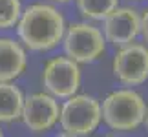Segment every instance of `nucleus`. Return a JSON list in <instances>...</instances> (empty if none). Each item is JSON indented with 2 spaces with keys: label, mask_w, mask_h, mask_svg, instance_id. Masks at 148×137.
Here are the masks:
<instances>
[{
  "label": "nucleus",
  "mask_w": 148,
  "mask_h": 137,
  "mask_svg": "<svg viewBox=\"0 0 148 137\" xmlns=\"http://www.w3.org/2000/svg\"><path fill=\"white\" fill-rule=\"evenodd\" d=\"M119 5V0H77V8L84 18L102 20Z\"/></svg>",
  "instance_id": "11"
},
{
  "label": "nucleus",
  "mask_w": 148,
  "mask_h": 137,
  "mask_svg": "<svg viewBox=\"0 0 148 137\" xmlns=\"http://www.w3.org/2000/svg\"><path fill=\"white\" fill-rule=\"evenodd\" d=\"M102 121L101 102L92 95H71L60 106V135L84 137L93 134Z\"/></svg>",
  "instance_id": "3"
},
{
  "label": "nucleus",
  "mask_w": 148,
  "mask_h": 137,
  "mask_svg": "<svg viewBox=\"0 0 148 137\" xmlns=\"http://www.w3.org/2000/svg\"><path fill=\"white\" fill-rule=\"evenodd\" d=\"M27 55L20 42L9 37H0V81H15L24 73Z\"/></svg>",
  "instance_id": "9"
},
{
  "label": "nucleus",
  "mask_w": 148,
  "mask_h": 137,
  "mask_svg": "<svg viewBox=\"0 0 148 137\" xmlns=\"http://www.w3.org/2000/svg\"><path fill=\"white\" fill-rule=\"evenodd\" d=\"M141 33V15L132 8H117L102 18V35L115 48L134 42Z\"/></svg>",
  "instance_id": "8"
},
{
  "label": "nucleus",
  "mask_w": 148,
  "mask_h": 137,
  "mask_svg": "<svg viewBox=\"0 0 148 137\" xmlns=\"http://www.w3.org/2000/svg\"><path fill=\"white\" fill-rule=\"evenodd\" d=\"M145 126H146V130H148V108H146V115H145Z\"/></svg>",
  "instance_id": "15"
},
{
  "label": "nucleus",
  "mask_w": 148,
  "mask_h": 137,
  "mask_svg": "<svg viewBox=\"0 0 148 137\" xmlns=\"http://www.w3.org/2000/svg\"><path fill=\"white\" fill-rule=\"evenodd\" d=\"M66 20L62 13L51 4L37 2L20 13L16 33L20 42L31 51H49L62 42Z\"/></svg>",
  "instance_id": "1"
},
{
  "label": "nucleus",
  "mask_w": 148,
  "mask_h": 137,
  "mask_svg": "<svg viewBox=\"0 0 148 137\" xmlns=\"http://www.w3.org/2000/svg\"><path fill=\"white\" fill-rule=\"evenodd\" d=\"M60 106L57 102V97L51 93H33L29 97H24V106H22V123L26 128L33 134H44L51 130L59 123Z\"/></svg>",
  "instance_id": "7"
},
{
  "label": "nucleus",
  "mask_w": 148,
  "mask_h": 137,
  "mask_svg": "<svg viewBox=\"0 0 148 137\" xmlns=\"http://www.w3.org/2000/svg\"><path fill=\"white\" fill-rule=\"evenodd\" d=\"M102 121L115 132H134L145 123L146 102L132 88L115 90L101 104Z\"/></svg>",
  "instance_id": "2"
},
{
  "label": "nucleus",
  "mask_w": 148,
  "mask_h": 137,
  "mask_svg": "<svg viewBox=\"0 0 148 137\" xmlns=\"http://www.w3.org/2000/svg\"><path fill=\"white\" fill-rule=\"evenodd\" d=\"M24 93L13 81H0V123H13L22 115Z\"/></svg>",
  "instance_id": "10"
},
{
  "label": "nucleus",
  "mask_w": 148,
  "mask_h": 137,
  "mask_svg": "<svg viewBox=\"0 0 148 137\" xmlns=\"http://www.w3.org/2000/svg\"><path fill=\"white\" fill-rule=\"evenodd\" d=\"M64 53L79 64H88L101 59L106 49V38L99 27L88 22H73L66 26L62 37Z\"/></svg>",
  "instance_id": "4"
},
{
  "label": "nucleus",
  "mask_w": 148,
  "mask_h": 137,
  "mask_svg": "<svg viewBox=\"0 0 148 137\" xmlns=\"http://www.w3.org/2000/svg\"><path fill=\"white\" fill-rule=\"evenodd\" d=\"M113 77L124 86H139L148 79V48L130 42L117 49L112 62Z\"/></svg>",
  "instance_id": "6"
},
{
  "label": "nucleus",
  "mask_w": 148,
  "mask_h": 137,
  "mask_svg": "<svg viewBox=\"0 0 148 137\" xmlns=\"http://www.w3.org/2000/svg\"><path fill=\"white\" fill-rule=\"evenodd\" d=\"M139 35H143L145 42H148V9H145L141 13V33Z\"/></svg>",
  "instance_id": "13"
},
{
  "label": "nucleus",
  "mask_w": 148,
  "mask_h": 137,
  "mask_svg": "<svg viewBox=\"0 0 148 137\" xmlns=\"http://www.w3.org/2000/svg\"><path fill=\"white\" fill-rule=\"evenodd\" d=\"M51 2H55V4H68V2H71V0H51Z\"/></svg>",
  "instance_id": "14"
},
{
  "label": "nucleus",
  "mask_w": 148,
  "mask_h": 137,
  "mask_svg": "<svg viewBox=\"0 0 148 137\" xmlns=\"http://www.w3.org/2000/svg\"><path fill=\"white\" fill-rule=\"evenodd\" d=\"M0 137H2V130H0Z\"/></svg>",
  "instance_id": "16"
},
{
  "label": "nucleus",
  "mask_w": 148,
  "mask_h": 137,
  "mask_svg": "<svg viewBox=\"0 0 148 137\" xmlns=\"http://www.w3.org/2000/svg\"><path fill=\"white\" fill-rule=\"evenodd\" d=\"M22 13L20 0H0V29L16 26Z\"/></svg>",
  "instance_id": "12"
},
{
  "label": "nucleus",
  "mask_w": 148,
  "mask_h": 137,
  "mask_svg": "<svg viewBox=\"0 0 148 137\" xmlns=\"http://www.w3.org/2000/svg\"><path fill=\"white\" fill-rule=\"evenodd\" d=\"M42 84L57 99H68L81 88V66L68 55L53 57L44 64Z\"/></svg>",
  "instance_id": "5"
}]
</instances>
